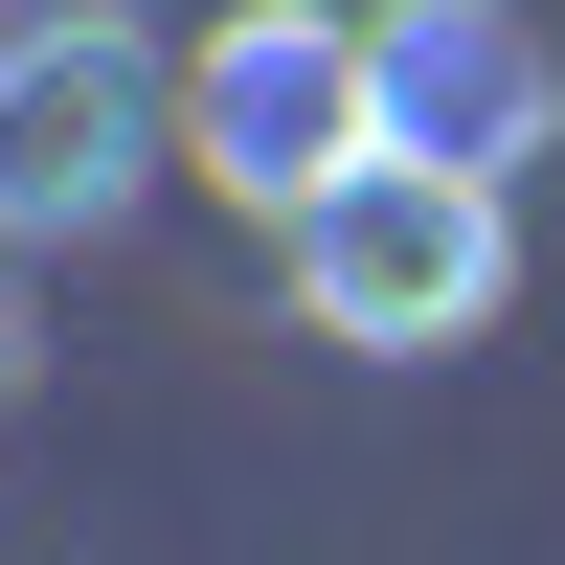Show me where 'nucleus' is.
Listing matches in <instances>:
<instances>
[{
    "label": "nucleus",
    "mask_w": 565,
    "mask_h": 565,
    "mask_svg": "<svg viewBox=\"0 0 565 565\" xmlns=\"http://www.w3.org/2000/svg\"><path fill=\"white\" fill-rule=\"evenodd\" d=\"M0 407H23V295H0Z\"/></svg>",
    "instance_id": "nucleus-5"
},
{
    "label": "nucleus",
    "mask_w": 565,
    "mask_h": 565,
    "mask_svg": "<svg viewBox=\"0 0 565 565\" xmlns=\"http://www.w3.org/2000/svg\"><path fill=\"white\" fill-rule=\"evenodd\" d=\"M295 317L340 362H452L521 317V181H452V159H340L295 226Z\"/></svg>",
    "instance_id": "nucleus-2"
},
{
    "label": "nucleus",
    "mask_w": 565,
    "mask_h": 565,
    "mask_svg": "<svg viewBox=\"0 0 565 565\" xmlns=\"http://www.w3.org/2000/svg\"><path fill=\"white\" fill-rule=\"evenodd\" d=\"M159 136H181V181H226L249 226H295L340 159H385V136H362V23L340 0H226V23L181 45V114Z\"/></svg>",
    "instance_id": "nucleus-3"
},
{
    "label": "nucleus",
    "mask_w": 565,
    "mask_h": 565,
    "mask_svg": "<svg viewBox=\"0 0 565 565\" xmlns=\"http://www.w3.org/2000/svg\"><path fill=\"white\" fill-rule=\"evenodd\" d=\"M181 45L136 0H0V249H114L181 181Z\"/></svg>",
    "instance_id": "nucleus-1"
},
{
    "label": "nucleus",
    "mask_w": 565,
    "mask_h": 565,
    "mask_svg": "<svg viewBox=\"0 0 565 565\" xmlns=\"http://www.w3.org/2000/svg\"><path fill=\"white\" fill-rule=\"evenodd\" d=\"M362 136L385 159H452V181H521L565 136V45L521 0H385L362 23Z\"/></svg>",
    "instance_id": "nucleus-4"
}]
</instances>
